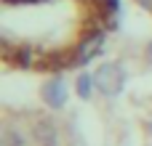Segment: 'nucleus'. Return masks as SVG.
Here are the masks:
<instances>
[{"mask_svg": "<svg viewBox=\"0 0 152 146\" xmlns=\"http://www.w3.org/2000/svg\"><path fill=\"white\" fill-rule=\"evenodd\" d=\"M32 3L43 16H3L0 61L24 74L56 77L88 64L107 43L118 0H3Z\"/></svg>", "mask_w": 152, "mask_h": 146, "instance_id": "nucleus-1", "label": "nucleus"}, {"mask_svg": "<svg viewBox=\"0 0 152 146\" xmlns=\"http://www.w3.org/2000/svg\"><path fill=\"white\" fill-rule=\"evenodd\" d=\"M144 53L152 56V43ZM77 96L75 146H152V61L147 74L104 61L77 80Z\"/></svg>", "mask_w": 152, "mask_h": 146, "instance_id": "nucleus-2", "label": "nucleus"}, {"mask_svg": "<svg viewBox=\"0 0 152 146\" xmlns=\"http://www.w3.org/2000/svg\"><path fill=\"white\" fill-rule=\"evenodd\" d=\"M5 141H8V144H5V146H51V144H48V141H35V138H27V136H24L21 141H13V138L8 136Z\"/></svg>", "mask_w": 152, "mask_h": 146, "instance_id": "nucleus-3", "label": "nucleus"}]
</instances>
